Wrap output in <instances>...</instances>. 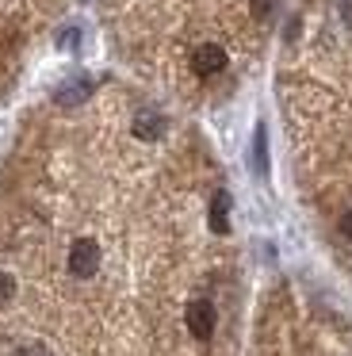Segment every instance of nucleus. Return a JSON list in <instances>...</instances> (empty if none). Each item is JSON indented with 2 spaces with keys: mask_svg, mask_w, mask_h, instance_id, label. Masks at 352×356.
I'll use <instances>...</instances> for the list:
<instances>
[{
  "mask_svg": "<svg viewBox=\"0 0 352 356\" xmlns=\"http://www.w3.org/2000/svg\"><path fill=\"white\" fill-rule=\"evenodd\" d=\"M341 234L352 241V211H344V215H341Z\"/></svg>",
  "mask_w": 352,
  "mask_h": 356,
  "instance_id": "nucleus-9",
  "label": "nucleus"
},
{
  "mask_svg": "<svg viewBox=\"0 0 352 356\" xmlns=\"http://www.w3.org/2000/svg\"><path fill=\"white\" fill-rule=\"evenodd\" d=\"M8 295H12V276L0 272V299H8Z\"/></svg>",
  "mask_w": 352,
  "mask_h": 356,
  "instance_id": "nucleus-10",
  "label": "nucleus"
},
{
  "mask_svg": "<svg viewBox=\"0 0 352 356\" xmlns=\"http://www.w3.org/2000/svg\"><path fill=\"white\" fill-rule=\"evenodd\" d=\"M99 245L92 238H77L73 245H69V272H73V276H81V280H88L92 272L99 268Z\"/></svg>",
  "mask_w": 352,
  "mask_h": 356,
  "instance_id": "nucleus-1",
  "label": "nucleus"
},
{
  "mask_svg": "<svg viewBox=\"0 0 352 356\" xmlns=\"http://www.w3.org/2000/svg\"><path fill=\"white\" fill-rule=\"evenodd\" d=\"M134 134L142 142L161 138V134H165V119H161L157 111H138V115H134Z\"/></svg>",
  "mask_w": 352,
  "mask_h": 356,
  "instance_id": "nucleus-4",
  "label": "nucleus"
},
{
  "mask_svg": "<svg viewBox=\"0 0 352 356\" xmlns=\"http://www.w3.org/2000/svg\"><path fill=\"white\" fill-rule=\"evenodd\" d=\"M211 230L214 234H230V195L218 192L211 200Z\"/></svg>",
  "mask_w": 352,
  "mask_h": 356,
  "instance_id": "nucleus-6",
  "label": "nucleus"
},
{
  "mask_svg": "<svg viewBox=\"0 0 352 356\" xmlns=\"http://www.w3.org/2000/svg\"><path fill=\"white\" fill-rule=\"evenodd\" d=\"M184 322H188V333L195 341H207L214 333V322H218V314H214V307L207 299H191L188 310H184Z\"/></svg>",
  "mask_w": 352,
  "mask_h": 356,
  "instance_id": "nucleus-2",
  "label": "nucleus"
},
{
  "mask_svg": "<svg viewBox=\"0 0 352 356\" xmlns=\"http://www.w3.org/2000/svg\"><path fill=\"white\" fill-rule=\"evenodd\" d=\"M191 70H195L199 77H214V73H222L226 70V50L214 47V42L195 47V54H191Z\"/></svg>",
  "mask_w": 352,
  "mask_h": 356,
  "instance_id": "nucleus-3",
  "label": "nucleus"
},
{
  "mask_svg": "<svg viewBox=\"0 0 352 356\" xmlns=\"http://www.w3.org/2000/svg\"><path fill=\"white\" fill-rule=\"evenodd\" d=\"M341 19H344V27H352V0L341 8Z\"/></svg>",
  "mask_w": 352,
  "mask_h": 356,
  "instance_id": "nucleus-12",
  "label": "nucleus"
},
{
  "mask_svg": "<svg viewBox=\"0 0 352 356\" xmlns=\"http://www.w3.org/2000/svg\"><path fill=\"white\" fill-rule=\"evenodd\" d=\"M272 8H275V0H253V16H257V19H268V16H272Z\"/></svg>",
  "mask_w": 352,
  "mask_h": 356,
  "instance_id": "nucleus-8",
  "label": "nucleus"
},
{
  "mask_svg": "<svg viewBox=\"0 0 352 356\" xmlns=\"http://www.w3.org/2000/svg\"><path fill=\"white\" fill-rule=\"evenodd\" d=\"M58 42H61V47H77V31H65Z\"/></svg>",
  "mask_w": 352,
  "mask_h": 356,
  "instance_id": "nucleus-11",
  "label": "nucleus"
},
{
  "mask_svg": "<svg viewBox=\"0 0 352 356\" xmlns=\"http://www.w3.org/2000/svg\"><path fill=\"white\" fill-rule=\"evenodd\" d=\"M88 96H92V81H88V77H77V81H69V85L58 88V104H65V108L84 104Z\"/></svg>",
  "mask_w": 352,
  "mask_h": 356,
  "instance_id": "nucleus-5",
  "label": "nucleus"
},
{
  "mask_svg": "<svg viewBox=\"0 0 352 356\" xmlns=\"http://www.w3.org/2000/svg\"><path fill=\"white\" fill-rule=\"evenodd\" d=\"M253 169L268 172V138H264V127H257V138H253Z\"/></svg>",
  "mask_w": 352,
  "mask_h": 356,
  "instance_id": "nucleus-7",
  "label": "nucleus"
}]
</instances>
